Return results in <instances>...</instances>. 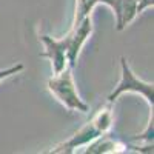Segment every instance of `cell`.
Listing matches in <instances>:
<instances>
[{
  "label": "cell",
  "mask_w": 154,
  "mask_h": 154,
  "mask_svg": "<svg viewBox=\"0 0 154 154\" xmlns=\"http://www.w3.org/2000/svg\"><path fill=\"white\" fill-rule=\"evenodd\" d=\"M38 40L45 45V51L40 53V57H46L51 62L54 74L60 72L68 66L66 62V38H54L51 35H38Z\"/></svg>",
  "instance_id": "5b68a950"
},
{
  "label": "cell",
  "mask_w": 154,
  "mask_h": 154,
  "mask_svg": "<svg viewBox=\"0 0 154 154\" xmlns=\"http://www.w3.org/2000/svg\"><path fill=\"white\" fill-rule=\"evenodd\" d=\"M93 32V22H91V16L85 17L80 23L72 25L71 31L65 35L66 38V62L69 68H75L77 59H79L80 49L83 46V43L88 40V37Z\"/></svg>",
  "instance_id": "277c9868"
},
{
  "label": "cell",
  "mask_w": 154,
  "mask_h": 154,
  "mask_svg": "<svg viewBox=\"0 0 154 154\" xmlns=\"http://www.w3.org/2000/svg\"><path fill=\"white\" fill-rule=\"evenodd\" d=\"M99 5V0H77V8H75V17H74V23L77 25L80 23L85 17L91 16V11Z\"/></svg>",
  "instance_id": "52a82bcc"
},
{
  "label": "cell",
  "mask_w": 154,
  "mask_h": 154,
  "mask_svg": "<svg viewBox=\"0 0 154 154\" xmlns=\"http://www.w3.org/2000/svg\"><path fill=\"white\" fill-rule=\"evenodd\" d=\"M114 122V116H112V108L111 103H108V106L99 109L94 117L86 122L79 131H75L69 139L63 140L62 143L56 145L54 148H51L48 152H65V154H71L74 151H77V148L85 146L88 143H91L93 140H96L97 137L106 134Z\"/></svg>",
  "instance_id": "6da1fadb"
},
{
  "label": "cell",
  "mask_w": 154,
  "mask_h": 154,
  "mask_svg": "<svg viewBox=\"0 0 154 154\" xmlns=\"http://www.w3.org/2000/svg\"><path fill=\"white\" fill-rule=\"evenodd\" d=\"M48 89L66 109L80 111V112L89 111V106L77 94V89L72 80V68L66 66L60 72H56L48 80Z\"/></svg>",
  "instance_id": "7a4b0ae2"
},
{
  "label": "cell",
  "mask_w": 154,
  "mask_h": 154,
  "mask_svg": "<svg viewBox=\"0 0 154 154\" xmlns=\"http://www.w3.org/2000/svg\"><path fill=\"white\" fill-rule=\"evenodd\" d=\"M120 68H122L120 82L108 96V103H112L116 99L120 97L125 93H136V94L142 96L148 102V105L152 108V105H154V85H152V82L140 80L134 74V71L130 68L125 57H120Z\"/></svg>",
  "instance_id": "3957f363"
},
{
  "label": "cell",
  "mask_w": 154,
  "mask_h": 154,
  "mask_svg": "<svg viewBox=\"0 0 154 154\" xmlns=\"http://www.w3.org/2000/svg\"><path fill=\"white\" fill-rule=\"evenodd\" d=\"M22 69H23L22 63H17V65L9 66V68H6V69H0V80L6 79V77H9V75H12V74H17V72H20Z\"/></svg>",
  "instance_id": "ba28073f"
},
{
  "label": "cell",
  "mask_w": 154,
  "mask_h": 154,
  "mask_svg": "<svg viewBox=\"0 0 154 154\" xmlns=\"http://www.w3.org/2000/svg\"><path fill=\"white\" fill-rule=\"evenodd\" d=\"M128 143H122L117 139H109L106 134L97 137L91 143H88L85 149L86 154H100V152H126Z\"/></svg>",
  "instance_id": "8992f818"
}]
</instances>
